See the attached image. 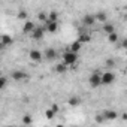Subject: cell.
Listing matches in <instances>:
<instances>
[{
    "instance_id": "cell-1",
    "label": "cell",
    "mask_w": 127,
    "mask_h": 127,
    "mask_svg": "<svg viewBox=\"0 0 127 127\" xmlns=\"http://www.w3.org/2000/svg\"><path fill=\"white\" fill-rule=\"evenodd\" d=\"M78 61V52H72V51H66L63 54V63L66 66H73Z\"/></svg>"
},
{
    "instance_id": "cell-2",
    "label": "cell",
    "mask_w": 127,
    "mask_h": 127,
    "mask_svg": "<svg viewBox=\"0 0 127 127\" xmlns=\"http://www.w3.org/2000/svg\"><path fill=\"white\" fill-rule=\"evenodd\" d=\"M115 81V73L112 72H105L103 75H100V85H109Z\"/></svg>"
},
{
    "instance_id": "cell-3",
    "label": "cell",
    "mask_w": 127,
    "mask_h": 127,
    "mask_svg": "<svg viewBox=\"0 0 127 127\" xmlns=\"http://www.w3.org/2000/svg\"><path fill=\"white\" fill-rule=\"evenodd\" d=\"M30 34H32V39H34V40H40V39H43L45 27H43V26H40V27H34L33 32H32Z\"/></svg>"
},
{
    "instance_id": "cell-4",
    "label": "cell",
    "mask_w": 127,
    "mask_h": 127,
    "mask_svg": "<svg viewBox=\"0 0 127 127\" xmlns=\"http://www.w3.org/2000/svg\"><path fill=\"white\" fill-rule=\"evenodd\" d=\"M11 78H12L14 81H24V79L29 78V75H27L24 70H14V72L11 73Z\"/></svg>"
},
{
    "instance_id": "cell-5",
    "label": "cell",
    "mask_w": 127,
    "mask_h": 127,
    "mask_svg": "<svg viewBox=\"0 0 127 127\" xmlns=\"http://www.w3.org/2000/svg\"><path fill=\"white\" fill-rule=\"evenodd\" d=\"M46 26H45V32H48V33H57L58 32V24H57V21H48V23H45Z\"/></svg>"
},
{
    "instance_id": "cell-6",
    "label": "cell",
    "mask_w": 127,
    "mask_h": 127,
    "mask_svg": "<svg viewBox=\"0 0 127 127\" xmlns=\"http://www.w3.org/2000/svg\"><path fill=\"white\" fill-rule=\"evenodd\" d=\"M57 55H58V52H57L55 48H48V49H45V52H43V57H45L46 60H55Z\"/></svg>"
},
{
    "instance_id": "cell-7",
    "label": "cell",
    "mask_w": 127,
    "mask_h": 127,
    "mask_svg": "<svg viewBox=\"0 0 127 127\" xmlns=\"http://www.w3.org/2000/svg\"><path fill=\"white\" fill-rule=\"evenodd\" d=\"M29 57H30L32 61H40V60L43 58V54H42L39 49H32V51L29 52Z\"/></svg>"
},
{
    "instance_id": "cell-8",
    "label": "cell",
    "mask_w": 127,
    "mask_h": 127,
    "mask_svg": "<svg viewBox=\"0 0 127 127\" xmlns=\"http://www.w3.org/2000/svg\"><path fill=\"white\" fill-rule=\"evenodd\" d=\"M88 82H90V85H91L93 88L99 87V85H100V75H99V73H91L90 78H88Z\"/></svg>"
},
{
    "instance_id": "cell-9",
    "label": "cell",
    "mask_w": 127,
    "mask_h": 127,
    "mask_svg": "<svg viewBox=\"0 0 127 127\" xmlns=\"http://www.w3.org/2000/svg\"><path fill=\"white\" fill-rule=\"evenodd\" d=\"M82 24L84 26H87V27H91V26H94L96 24V20H94V15H84V18H82Z\"/></svg>"
},
{
    "instance_id": "cell-10",
    "label": "cell",
    "mask_w": 127,
    "mask_h": 127,
    "mask_svg": "<svg viewBox=\"0 0 127 127\" xmlns=\"http://www.w3.org/2000/svg\"><path fill=\"white\" fill-rule=\"evenodd\" d=\"M34 27H36V26H34V23L27 20V21L24 23V27H23V33H24V34H30V33L33 32V29H34Z\"/></svg>"
},
{
    "instance_id": "cell-11",
    "label": "cell",
    "mask_w": 127,
    "mask_h": 127,
    "mask_svg": "<svg viewBox=\"0 0 127 127\" xmlns=\"http://www.w3.org/2000/svg\"><path fill=\"white\" fill-rule=\"evenodd\" d=\"M78 40L84 45V43H88V42L91 40V36H90L87 32H79V37H78Z\"/></svg>"
},
{
    "instance_id": "cell-12",
    "label": "cell",
    "mask_w": 127,
    "mask_h": 127,
    "mask_svg": "<svg viewBox=\"0 0 127 127\" xmlns=\"http://www.w3.org/2000/svg\"><path fill=\"white\" fill-rule=\"evenodd\" d=\"M103 117H105V120H109V121H112V120H117L118 114H117V111H112V109H109V111H105V112H103Z\"/></svg>"
},
{
    "instance_id": "cell-13",
    "label": "cell",
    "mask_w": 127,
    "mask_h": 127,
    "mask_svg": "<svg viewBox=\"0 0 127 127\" xmlns=\"http://www.w3.org/2000/svg\"><path fill=\"white\" fill-rule=\"evenodd\" d=\"M94 20L103 24V23H106V21H108V15H106V12H102V11H100V12H97V14L94 15Z\"/></svg>"
},
{
    "instance_id": "cell-14",
    "label": "cell",
    "mask_w": 127,
    "mask_h": 127,
    "mask_svg": "<svg viewBox=\"0 0 127 127\" xmlns=\"http://www.w3.org/2000/svg\"><path fill=\"white\" fill-rule=\"evenodd\" d=\"M102 32L105 34H109L112 32H115V26L114 24H109V23H103V27H102Z\"/></svg>"
},
{
    "instance_id": "cell-15",
    "label": "cell",
    "mask_w": 127,
    "mask_h": 127,
    "mask_svg": "<svg viewBox=\"0 0 127 127\" xmlns=\"http://www.w3.org/2000/svg\"><path fill=\"white\" fill-rule=\"evenodd\" d=\"M67 103H69V106L75 108V106L81 105V97H78V96H72V97H70V99L67 100Z\"/></svg>"
},
{
    "instance_id": "cell-16",
    "label": "cell",
    "mask_w": 127,
    "mask_h": 127,
    "mask_svg": "<svg viewBox=\"0 0 127 127\" xmlns=\"http://www.w3.org/2000/svg\"><path fill=\"white\" fill-rule=\"evenodd\" d=\"M0 42L3 43V46H8V45H12L14 43V39L11 36H8V34H3L2 37H0Z\"/></svg>"
},
{
    "instance_id": "cell-17",
    "label": "cell",
    "mask_w": 127,
    "mask_h": 127,
    "mask_svg": "<svg viewBox=\"0 0 127 127\" xmlns=\"http://www.w3.org/2000/svg\"><path fill=\"white\" fill-rule=\"evenodd\" d=\"M108 40H109V43H118V40H120L118 33H117V32L109 33V34H108Z\"/></svg>"
},
{
    "instance_id": "cell-18",
    "label": "cell",
    "mask_w": 127,
    "mask_h": 127,
    "mask_svg": "<svg viewBox=\"0 0 127 127\" xmlns=\"http://www.w3.org/2000/svg\"><path fill=\"white\" fill-rule=\"evenodd\" d=\"M81 48H82V43H81L78 39H76L75 42H72V45H70V51H72V52H79Z\"/></svg>"
},
{
    "instance_id": "cell-19",
    "label": "cell",
    "mask_w": 127,
    "mask_h": 127,
    "mask_svg": "<svg viewBox=\"0 0 127 127\" xmlns=\"http://www.w3.org/2000/svg\"><path fill=\"white\" fill-rule=\"evenodd\" d=\"M54 70H55L57 73H64V72L67 70V66L64 64V63H58V64H55Z\"/></svg>"
},
{
    "instance_id": "cell-20",
    "label": "cell",
    "mask_w": 127,
    "mask_h": 127,
    "mask_svg": "<svg viewBox=\"0 0 127 127\" xmlns=\"http://www.w3.org/2000/svg\"><path fill=\"white\" fill-rule=\"evenodd\" d=\"M48 21H58V12L51 11V12L48 14ZM48 21H46V23H48Z\"/></svg>"
},
{
    "instance_id": "cell-21",
    "label": "cell",
    "mask_w": 127,
    "mask_h": 127,
    "mask_svg": "<svg viewBox=\"0 0 127 127\" xmlns=\"http://www.w3.org/2000/svg\"><path fill=\"white\" fill-rule=\"evenodd\" d=\"M105 66H106V69H114V67L117 66V63H115V60H114V58H109V60H106Z\"/></svg>"
},
{
    "instance_id": "cell-22",
    "label": "cell",
    "mask_w": 127,
    "mask_h": 127,
    "mask_svg": "<svg viewBox=\"0 0 127 127\" xmlns=\"http://www.w3.org/2000/svg\"><path fill=\"white\" fill-rule=\"evenodd\" d=\"M37 20H39L40 23H46V21H48V14H45V12H39V14H37Z\"/></svg>"
},
{
    "instance_id": "cell-23",
    "label": "cell",
    "mask_w": 127,
    "mask_h": 127,
    "mask_svg": "<svg viewBox=\"0 0 127 127\" xmlns=\"http://www.w3.org/2000/svg\"><path fill=\"white\" fill-rule=\"evenodd\" d=\"M33 123V118H32V115H29V114H26L24 117H23V124H26V126H29V124H32Z\"/></svg>"
},
{
    "instance_id": "cell-24",
    "label": "cell",
    "mask_w": 127,
    "mask_h": 127,
    "mask_svg": "<svg viewBox=\"0 0 127 127\" xmlns=\"http://www.w3.org/2000/svg\"><path fill=\"white\" fill-rule=\"evenodd\" d=\"M45 117H46V120H52V118L55 117V114H54L51 109H46V111H45Z\"/></svg>"
},
{
    "instance_id": "cell-25",
    "label": "cell",
    "mask_w": 127,
    "mask_h": 127,
    "mask_svg": "<svg viewBox=\"0 0 127 127\" xmlns=\"http://www.w3.org/2000/svg\"><path fill=\"white\" fill-rule=\"evenodd\" d=\"M17 17H18V20H27V12L26 11H20Z\"/></svg>"
},
{
    "instance_id": "cell-26",
    "label": "cell",
    "mask_w": 127,
    "mask_h": 127,
    "mask_svg": "<svg viewBox=\"0 0 127 127\" xmlns=\"http://www.w3.org/2000/svg\"><path fill=\"white\" fill-rule=\"evenodd\" d=\"M49 109H51V111H52V112H54L55 115H57V112L60 111V108H58V105H57V103H52V106H51Z\"/></svg>"
},
{
    "instance_id": "cell-27",
    "label": "cell",
    "mask_w": 127,
    "mask_h": 127,
    "mask_svg": "<svg viewBox=\"0 0 127 127\" xmlns=\"http://www.w3.org/2000/svg\"><path fill=\"white\" fill-rule=\"evenodd\" d=\"M5 85H6V78H0V90H3L5 88Z\"/></svg>"
},
{
    "instance_id": "cell-28",
    "label": "cell",
    "mask_w": 127,
    "mask_h": 127,
    "mask_svg": "<svg viewBox=\"0 0 127 127\" xmlns=\"http://www.w3.org/2000/svg\"><path fill=\"white\" fill-rule=\"evenodd\" d=\"M96 121H97V123H105L106 120H105V117H103V114H102V115H97V117H96Z\"/></svg>"
},
{
    "instance_id": "cell-29",
    "label": "cell",
    "mask_w": 127,
    "mask_h": 127,
    "mask_svg": "<svg viewBox=\"0 0 127 127\" xmlns=\"http://www.w3.org/2000/svg\"><path fill=\"white\" fill-rule=\"evenodd\" d=\"M126 45H127V40H121V46L126 48Z\"/></svg>"
},
{
    "instance_id": "cell-30",
    "label": "cell",
    "mask_w": 127,
    "mask_h": 127,
    "mask_svg": "<svg viewBox=\"0 0 127 127\" xmlns=\"http://www.w3.org/2000/svg\"><path fill=\"white\" fill-rule=\"evenodd\" d=\"M2 49H3V43L0 42V52H2Z\"/></svg>"
}]
</instances>
